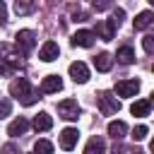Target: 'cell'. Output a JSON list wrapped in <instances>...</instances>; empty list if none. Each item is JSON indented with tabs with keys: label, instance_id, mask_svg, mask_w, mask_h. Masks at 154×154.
<instances>
[{
	"label": "cell",
	"instance_id": "obj_4",
	"mask_svg": "<svg viewBox=\"0 0 154 154\" xmlns=\"http://www.w3.org/2000/svg\"><path fill=\"white\" fill-rule=\"evenodd\" d=\"M14 43H17L19 53L26 55V53H31V48L36 46V34H34L31 29H22V31H17V36H14Z\"/></svg>",
	"mask_w": 154,
	"mask_h": 154
},
{
	"label": "cell",
	"instance_id": "obj_28",
	"mask_svg": "<svg viewBox=\"0 0 154 154\" xmlns=\"http://www.w3.org/2000/svg\"><path fill=\"white\" fill-rule=\"evenodd\" d=\"M106 7H108V2H106V0H99V2L94 0V10H96V12H101V10H106Z\"/></svg>",
	"mask_w": 154,
	"mask_h": 154
},
{
	"label": "cell",
	"instance_id": "obj_19",
	"mask_svg": "<svg viewBox=\"0 0 154 154\" xmlns=\"http://www.w3.org/2000/svg\"><path fill=\"white\" fill-rule=\"evenodd\" d=\"M94 65H96V70H99V72H108V70H111V65H113V58H111L108 53H99V55L94 58Z\"/></svg>",
	"mask_w": 154,
	"mask_h": 154
},
{
	"label": "cell",
	"instance_id": "obj_16",
	"mask_svg": "<svg viewBox=\"0 0 154 154\" xmlns=\"http://www.w3.org/2000/svg\"><path fill=\"white\" fill-rule=\"evenodd\" d=\"M116 58H118L120 65H132V63H135V51H132L130 46H123V48H118Z\"/></svg>",
	"mask_w": 154,
	"mask_h": 154
},
{
	"label": "cell",
	"instance_id": "obj_14",
	"mask_svg": "<svg viewBox=\"0 0 154 154\" xmlns=\"http://www.w3.org/2000/svg\"><path fill=\"white\" fill-rule=\"evenodd\" d=\"M84 154H106V142L101 137H91L84 147Z\"/></svg>",
	"mask_w": 154,
	"mask_h": 154
},
{
	"label": "cell",
	"instance_id": "obj_9",
	"mask_svg": "<svg viewBox=\"0 0 154 154\" xmlns=\"http://www.w3.org/2000/svg\"><path fill=\"white\" fill-rule=\"evenodd\" d=\"M58 55H60V48H58L55 41H46V43L41 46V51H38V58H41L43 63H53Z\"/></svg>",
	"mask_w": 154,
	"mask_h": 154
},
{
	"label": "cell",
	"instance_id": "obj_2",
	"mask_svg": "<svg viewBox=\"0 0 154 154\" xmlns=\"http://www.w3.org/2000/svg\"><path fill=\"white\" fill-rule=\"evenodd\" d=\"M0 72L2 75H10L12 70H19L22 67V60H19V53H14L7 43H0Z\"/></svg>",
	"mask_w": 154,
	"mask_h": 154
},
{
	"label": "cell",
	"instance_id": "obj_20",
	"mask_svg": "<svg viewBox=\"0 0 154 154\" xmlns=\"http://www.w3.org/2000/svg\"><path fill=\"white\" fill-rule=\"evenodd\" d=\"M34 128H36V130H51V128H53V118H51L48 113H38V116L34 118Z\"/></svg>",
	"mask_w": 154,
	"mask_h": 154
},
{
	"label": "cell",
	"instance_id": "obj_11",
	"mask_svg": "<svg viewBox=\"0 0 154 154\" xmlns=\"http://www.w3.org/2000/svg\"><path fill=\"white\" fill-rule=\"evenodd\" d=\"M77 137H79L77 128H65V130L60 132V147L70 152V149H72V147L77 144Z\"/></svg>",
	"mask_w": 154,
	"mask_h": 154
},
{
	"label": "cell",
	"instance_id": "obj_25",
	"mask_svg": "<svg viewBox=\"0 0 154 154\" xmlns=\"http://www.w3.org/2000/svg\"><path fill=\"white\" fill-rule=\"evenodd\" d=\"M10 111H12V103H10L7 99H2V101H0V118H7Z\"/></svg>",
	"mask_w": 154,
	"mask_h": 154
},
{
	"label": "cell",
	"instance_id": "obj_22",
	"mask_svg": "<svg viewBox=\"0 0 154 154\" xmlns=\"http://www.w3.org/2000/svg\"><path fill=\"white\" fill-rule=\"evenodd\" d=\"M123 19H125V12H123V10L118 7V10H113V14H111V19H106V22H108V24H111L113 29H118V26L123 24Z\"/></svg>",
	"mask_w": 154,
	"mask_h": 154
},
{
	"label": "cell",
	"instance_id": "obj_24",
	"mask_svg": "<svg viewBox=\"0 0 154 154\" xmlns=\"http://www.w3.org/2000/svg\"><path fill=\"white\" fill-rule=\"evenodd\" d=\"M147 132H149V128H147V125H137V128H135V132H132L135 142H142V140L147 137Z\"/></svg>",
	"mask_w": 154,
	"mask_h": 154
},
{
	"label": "cell",
	"instance_id": "obj_12",
	"mask_svg": "<svg viewBox=\"0 0 154 154\" xmlns=\"http://www.w3.org/2000/svg\"><path fill=\"white\" fill-rule=\"evenodd\" d=\"M26 130H29V120L19 116V118H14V120L10 123V128H7V135H10V137H19V135H24Z\"/></svg>",
	"mask_w": 154,
	"mask_h": 154
},
{
	"label": "cell",
	"instance_id": "obj_6",
	"mask_svg": "<svg viewBox=\"0 0 154 154\" xmlns=\"http://www.w3.org/2000/svg\"><path fill=\"white\" fill-rule=\"evenodd\" d=\"M70 77H72L77 84H84V82L89 79V67H87L82 60H75V63H70Z\"/></svg>",
	"mask_w": 154,
	"mask_h": 154
},
{
	"label": "cell",
	"instance_id": "obj_27",
	"mask_svg": "<svg viewBox=\"0 0 154 154\" xmlns=\"http://www.w3.org/2000/svg\"><path fill=\"white\" fill-rule=\"evenodd\" d=\"M5 22H7V5L0 0V26H2Z\"/></svg>",
	"mask_w": 154,
	"mask_h": 154
},
{
	"label": "cell",
	"instance_id": "obj_5",
	"mask_svg": "<svg viewBox=\"0 0 154 154\" xmlns=\"http://www.w3.org/2000/svg\"><path fill=\"white\" fill-rule=\"evenodd\" d=\"M58 113H60V118H65V120H77V116H79V103H77V99H65V101H60V103H58Z\"/></svg>",
	"mask_w": 154,
	"mask_h": 154
},
{
	"label": "cell",
	"instance_id": "obj_30",
	"mask_svg": "<svg viewBox=\"0 0 154 154\" xmlns=\"http://www.w3.org/2000/svg\"><path fill=\"white\" fill-rule=\"evenodd\" d=\"M84 19H87L84 12H75V22H84Z\"/></svg>",
	"mask_w": 154,
	"mask_h": 154
},
{
	"label": "cell",
	"instance_id": "obj_13",
	"mask_svg": "<svg viewBox=\"0 0 154 154\" xmlns=\"http://www.w3.org/2000/svg\"><path fill=\"white\" fill-rule=\"evenodd\" d=\"M149 111H152V101H149V99H140V101H135V103L130 106V113L137 116V118L149 116Z\"/></svg>",
	"mask_w": 154,
	"mask_h": 154
},
{
	"label": "cell",
	"instance_id": "obj_8",
	"mask_svg": "<svg viewBox=\"0 0 154 154\" xmlns=\"http://www.w3.org/2000/svg\"><path fill=\"white\" fill-rule=\"evenodd\" d=\"M94 31H89V29H79V31H75V36H72V46H82V48H91L94 46Z\"/></svg>",
	"mask_w": 154,
	"mask_h": 154
},
{
	"label": "cell",
	"instance_id": "obj_10",
	"mask_svg": "<svg viewBox=\"0 0 154 154\" xmlns=\"http://www.w3.org/2000/svg\"><path fill=\"white\" fill-rule=\"evenodd\" d=\"M60 89H63V79H60L58 75L43 77V82H41V91H43V94H55V91H60Z\"/></svg>",
	"mask_w": 154,
	"mask_h": 154
},
{
	"label": "cell",
	"instance_id": "obj_29",
	"mask_svg": "<svg viewBox=\"0 0 154 154\" xmlns=\"http://www.w3.org/2000/svg\"><path fill=\"white\" fill-rule=\"evenodd\" d=\"M2 154H19V152H17L14 144H5V147H2Z\"/></svg>",
	"mask_w": 154,
	"mask_h": 154
},
{
	"label": "cell",
	"instance_id": "obj_23",
	"mask_svg": "<svg viewBox=\"0 0 154 154\" xmlns=\"http://www.w3.org/2000/svg\"><path fill=\"white\" fill-rule=\"evenodd\" d=\"M14 12H17V14H29V12H34V2H22V0H17V2H14Z\"/></svg>",
	"mask_w": 154,
	"mask_h": 154
},
{
	"label": "cell",
	"instance_id": "obj_17",
	"mask_svg": "<svg viewBox=\"0 0 154 154\" xmlns=\"http://www.w3.org/2000/svg\"><path fill=\"white\" fill-rule=\"evenodd\" d=\"M125 132H128V125H125L123 120H111V123H108V135H111L113 140H120Z\"/></svg>",
	"mask_w": 154,
	"mask_h": 154
},
{
	"label": "cell",
	"instance_id": "obj_18",
	"mask_svg": "<svg viewBox=\"0 0 154 154\" xmlns=\"http://www.w3.org/2000/svg\"><path fill=\"white\" fill-rule=\"evenodd\" d=\"M96 34H99L103 41H111V38L116 36V29H113L108 22H99V24H96V31H94V36H96Z\"/></svg>",
	"mask_w": 154,
	"mask_h": 154
},
{
	"label": "cell",
	"instance_id": "obj_3",
	"mask_svg": "<svg viewBox=\"0 0 154 154\" xmlns=\"http://www.w3.org/2000/svg\"><path fill=\"white\" fill-rule=\"evenodd\" d=\"M96 103H99V111H101L103 116H116V113L120 111V101H118L111 91H99Z\"/></svg>",
	"mask_w": 154,
	"mask_h": 154
},
{
	"label": "cell",
	"instance_id": "obj_1",
	"mask_svg": "<svg viewBox=\"0 0 154 154\" xmlns=\"http://www.w3.org/2000/svg\"><path fill=\"white\" fill-rule=\"evenodd\" d=\"M10 94H12L22 106H34V103H36V99H38V94L31 89V84H29V79H26V77L14 79V82H12V87H10Z\"/></svg>",
	"mask_w": 154,
	"mask_h": 154
},
{
	"label": "cell",
	"instance_id": "obj_26",
	"mask_svg": "<svg viewBox=\"0 0 154 154\" xmlns=\"http://www.w3.org/2000/svg\"><path fill=\"white\" fill-rule=\"evenodd\" d=\"M142 46H144V51H147V53H152V51H154V36H152V34H147V36L142 38Z\"/></svg>",
	"mask_w": 154,
	"mask_h": 154
},
{
	"label": "cell",
	"instance_id": "obj_7",
	"mask_svg": "<svg viewBox=\"0 0 154 154\" xmlns=\"http://www.w3.org/2000/svg\"><path fill=\"white\" fill-rule=\"evenodd\" d=\"M140 91V82L137 79H120L116 84V94L118 96H135Z\"/></svg>",
	"mask_w": 154,
	"mask_h": 154
},
{
	"label": "cell",
	"instance_id": "obj_21",
	"mask_svg": "<svg viewBox=\"0 0 154 154\" xmlns=\"http://www.w3.org/2000/svg\"><path fill=\"white\" fill-rule=\"evenodd\" d=\"M34 154H53V144H51L48 140H36Z\"/></svg>",
	"mask_w": 154,
	"mask_h": 154
},
{
	"label": "cell",
	"instance_id": "obj_15",
	"mask_svg": "<svg viewBox=\"0 0 154 154\" xmlns=\"http://www.w3.org/2000/svg\"><path fill=\"white\" fill-rule=\"evenodd\" d=\"M152 22H154V14H152L149 10H144V12H140V14L135 17V29H137V31H142V29L152 26Z\"/></svg>",
	"mask_w": 154,
	"mask_h": 154
}]
</instances>
